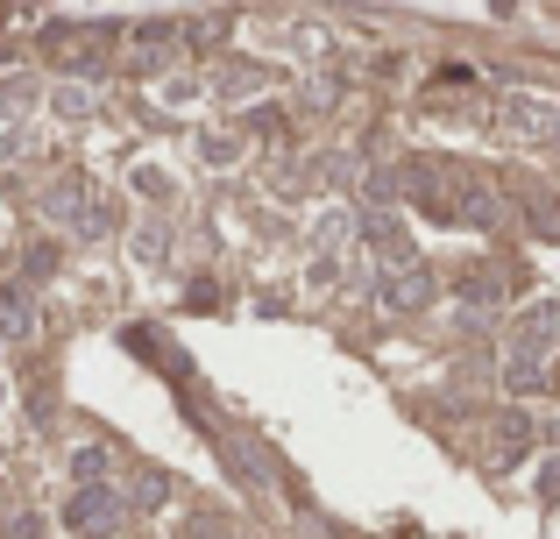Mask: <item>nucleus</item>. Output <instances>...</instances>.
Wrapping results in <instances>:
<instances>
[{
    "label": "nucleus",
    "instance_id": "f257e3e1",
    "mask_svg": "<svg viewBox=\"0 0 560 539\" xmlns=\"http://www.w3.org/2000/svg\"><path fill=\"white\" fill-rule=\"evenodd\" d=\"M553 355H560V298H539V305H525L504 333V384L511 390H547Z\"/></svg>",
    "mask_w": 560,
    "mask_h": 539
},
{
    "label": "nucleus",
    "instance_id": "f03ea898",
    "mask_svg": "<svg viewBox=\"0 0 560 539\" xmlns=\"http://www.w3.org/2000/svg\"><path fill=\"white\" fill-rule=\"evenodd\" d=\"M128 526V497L114 483H79L65 497V532L71 539H121Z\"/></svg>",
    "mask_w": 560,
    "mask_h": 539
},
{
    "label": "nucleus",
    "instance_id": "7ed1b4c3",
    "mask_svg": "<svg viewBox=\"0 0 560 539\" xmlns=\"http://www.w3.org/2000/svg\"><path fill=\"white\" fill-rule=\"evenodd\" d=\"M490 128L504 142H560V99L553 93H504L497 99V114H490Z\"/></svg>",
    "mask_w": 560,
    "mask_h": 539
},
{
    "label": "nucleus",
    "instance_id": "20e7f679",
    "mask_svg": "<svg viewBox=\"0 0 560 539\" xmlns=\"http://www.w3.org/2000/svg\"><path fill=\"white\" fill-rule=\"evenodd\" d=\"M43 213H50V221H65L79 242H100V235H107V199H100L85 178H57L50 192H43Z\"/></svg>",
    "mask_w": 560,
    "mask_h": 539
},
{
    "label": "nucleus",
    "instance_id": "39448f33",
    "mask_svg": "<svg viewBox=\"0 0 560 539\" xmlns=\"http://www.w3.org/2000/svg\"><path fill=\"white\" fill-rule=\"evenodd\" d=\"M376 298H383V313H425V305L440 298V277L425 270L419 256H405V263H397V270H383Z\"/></svg>",
    "mask_w": 560,
    "mask_h": 539
},
{
    "label": "nucleus",
    "instance_id": "423d86ee",
    "mask_svg": "<svg viewBox=\"0 0 560 539\" xmlns=\"http://www.w3.org/2000/svg\"><path fill=\"white\" fill-rule=\"evenodd\" d=\"M43 107H50L57 121H93L100 93H93L85 79H50V85H43Z\"/></svg>",
    "mask_w": 560,
    "mask_h": 539
},
{
    "label": "nucleus",
    "instance_id": "0eeeda50",
    "mask_svg": "<svg viewBox=\"0 0 560 539\" xmlns=\"http://www.w3.org/2000/svg\"><path fill=\"white\" fill-rule=\"evenodd\" d=\"M164 256H171V221H164V213L136 221V235H128V263H136V270H156Z\"/></svg>",
    "mask_w": 560,
    "mask_h": 539
},
{
    "label": "nucleus",
    "instance_id": "6e6552de",
    "mask_svg": "<svg viewBox=\"0 0 560 539\" xmlns=\"http://www.w3.org/2000/svg\"><path fill=\"white\" fill-rule=\"evenodd\" d=\"M28 107H43V79L36 71H0V121H22Z\"/></svg>",
    "mask_w": 560,
    "mask_h": 539
},
{
    "label": "nucleus",
    "instance_id": "1a4fd4ad",
    "mask_svg": "<svg viewBox=\"0 0 560 539\" xmlns=\"http://www.w3.org/2000/svg\"><path fill=\"white\" fill-rule=\"evenodd\" d=\"M262 85H270V71H262V65H228V71H213V99H220V107H242V99L262 93Z\"/></svg>",
    "mask_w": 560,
    "mask_h": 539
},
{
    "label": "nucleus",
    "instance_id": "9d476101",
    "mask_svg": "<svg viewBox=\"0 0 560 539\" xmlns=\"http://www.w3.org/2000/svg\"><path fill=\"white\" fill-rule=\"evenodd\" d=\"M0 327H8L14 341H28V333H36V298H28L22 284H8V291H0Z\"/></svg>",
    "mask_w": 560,
    "mask_h": 539
},
{
    "label": "nucleus",
    "instance_id": "9b49d317",
    "mask_svg": "<svg viewBox=\"0 0 560 539\" xmlns=\"http://www.w3.org/2000/svg\"><path fill=\"white\" fill-rule=\"evenodd\" d=\"M525 441H533L525 412H504V419H497V461H504V469H518V461H525Z\"/></svg>",
    "mask_w": 560,
    "mask_h": 539
},
{
    "label": "nucleus",
    "instance_id": "f8f14e48",
    "mask_svg": "<svg viewBox=\"0 0 560 539\" xmlns=\"http://www.w3.org/2000/svg\"><path fill=\"white\" fill-rule=\"evenodd\" d=\"M128 185H136L150 207H171V199H178V178H171L164 164H136V171H128Z\"/></svg>",
    "mask_w": 560,
    "mask_h": 539
},
{
    "label": "nucleus",
    "instance_id": "ddd939ff",
    "mask_svg": "<svg viewBox=\"0 0 560 539\" xmlns=\"http://www.w3.org/2000/svg\"><path fill=\"white\" fill-rule=\"evenodd\" d=\"M107 469H114V447H100V441H85L71 455V483H107Z\"/></svg>",
    "mask_w": 560,
    "mask_h": 539
},
{
    "label": "nucleus",
    "instance_id": "4468645a",
    "mask_svg": "<svg viewBox=\"0 0 560 539\" xmlns=\"http://www.w3.org/2000/svg\"><path fill=\"white\" fill-rule=\"evenodd\" d=\"M504 270H468V284H462V298H468V313H482V305H497L504 298V284H497Z\"/></svg>",
    "mask_w": 560,
    "mask_h": 539
},
{
    "label": "nucleus",
    "instance_id": "2eb2a0df",
    "mask_svg": "<svg viewBox=\"0 0 560 539\" xmlns=\"http://www.w3.org/2000/svg\"><path fill=\"white\" fill-rule=\"evenodd\" d=\"M199 156H206L213 171H220V164H234V156H242V136H206V142H199Z\"/></svg>",
    "mask_w": 560,
    "mask_h": 539
},
{
    "label": "nucleus",
    "instance_id": "dca6fc26",
    "mask_svg": "<svg viewBox=\"0 0 560 539\" xmlns=\"http://www.w3.org/2000/svg\"><path fill=\"white\" fill-rule=\"evenodd\" d=\"M191 539H242V526H234V518H199Z\"/></svg>",
    "mask_w": 560,
    "mask_h": 539
},
{
    "label": "nucleus",
    "instance_id": "f3484780",
    "mask_svg": "<svg viewBox=\"0 0 560 539\" xmlns=\"http://www.w3.org/2000/svg\"><path fill=\"white\" fill-rule=\"evenodd\" d=\"M43 270H57V249H50V242H36V249H28V277H43Z\"/></svg>",
    "mask_w": 560,
    "mask_h": 539
},
{
    "label": "nucleus",
    "instance_id": "a211bd4d",
    "mask_svg": "<svg viewBox=\"0 0 560 539\" xmlns=\"http://www.w3.org/2000/svg\"><path fill=\"white\" fill-rule=\"evenodd\" d=\"M0 526H14V490H8V476H0Z\"/></svg>",
    "mask_w": 560,
    "mask_h": 539
},
{
    "label": "nucleus",
    "instance_id": "6ab92c4d",
    "mask_svg": "<svg viewBox=\"0 0 560 539\" xmlns=\"http://www.w3.org/2000/svg\"><path fill=\"white\" fill-rule=\"evenodd\" d=\"M0 412H8V376H0Z\"/></svg>",
    "mask_w": 560,
    "mask_h": 539
},
{
    "label": "nucleus",
    "instance_id": "aec40b11",
    "mask_svg": "<svg viewBox=\"0 0 560 539\" xmlns=\"http://www.w3.org/2000/svg\"><path fill=\"white\" fill-rule=\"evenodd\" d=\"M553 447H560V419H553Z\"/></svg>",
    "mask_w": 560,
    "mask_h": 539
}]
</instances>
